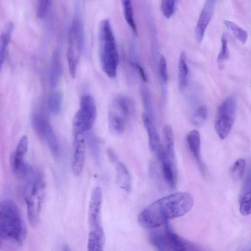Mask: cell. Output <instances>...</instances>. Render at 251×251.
I'll return each instance as SVG.
<instances>
[{
    "mask_svg": "<svg viewBox=\"0 0 251 251\" xmlns=\"http://www.w3.org/2000/svg\"><path fill=\"white\" fill-rule=\"evenodd\" d=\"M193 204L194 199L190 193H175L156 200L146 207L139 215L138 222L145 228H157L169 220L185 215Z\"/></svg>",
    "mask_w": 251,
    "mask_h": 251,
    "instance_id": "6da1fadb",
    "label": "cell"
},
{
    "mask_svg": "<svg viewBox=\"0 0 251 251\" xmlns=\"http://www.w3.org/2000/svg\"><path fill=\"white\" fill-rule=\"evenodd\" d=\"M26 229L19 207L12 200L4 199L0 205V243L6 242L22 246Z\"/></svg>",
    "mask_w": 251,
    "mask_h": 251,
    "instance_id": "7a4b0ae2",
    "label": "cell"
},
{
    "mask_svg": "<svg viewBox=\"0 0 251 251\" xmlns=\"http://www.w3.org/2000/svg\"><path fill=\"white\" fill-rule=\"evenodd\" d=\"M102 202V190L96 186L91 193L88 210L89 251H102L104 245L105 236L101 220Z\"/></svg>",
    "mask_w": 251,
    "mask_h": 251,
    "instance_id": "3957f363",
    "label": "cell"
},
{
    "mask_svg": "<svg viewBox=\"0 0 251 251\" xmlns=\"http://www.w3.org/2000/svg\"><path fill=\"white\" fill-rule=\"evenodd\" d=\"M25 189V201L27 217L31 226L36 227L40 215L46 193L44 177L40 172H30Z\"/></svg>",
    "mask_w": 251,
    "mask_h": 251,
    "instance_id": "277c9868",
    "label": "cell"
},
{
    "mask_svg": "<svg viewBox=\"0 0 251 251\" xmlns=\"http://www.w3.org/2000/svg\"><path fill=\"white\" fill-rule=\"evenodd\" d=\"M99 39L102 69L108 77L114 78L117 74L119 56L115 37L108 19L102 20L100 24Z\"/></svg>",
    "mask_w": 251,
    "mask_h": 251,
    "instance_id": "5b68a950",
    "label": "cell"
},
{
    "mask_svg": "<svg viewBox=\"0 0 251 251\" xmlns=\"http://www.w3.org/2000/svg\"><path fill=\"white\" fill-rule=\"evenodd\" d=\"M164 231H156L150 235L151 243L161 251H199L200 249L193 243L175 233L170 227L169 221L164 225Z\"/></svg>",
    "mask_w": 251,
    "mask_h": 251,
    "instance_id": "8992f818",
    "label": "cell"
},
{
    "mask_svg": "<svg viewBox=\"0 0 251 251\" xmlns=\"http://www.w3.org/2000/svg\"><path fill=\"white\" fill-rule=\"evenodd\" d=\"M84 40L83 28L80 21L74 19L70 24L68 33L67 52L69 70L72 77L75 78L82 53Z\"/></svg>",
    "mask_w": 251,
    "mask_h": 251,
    "instance_id": "52a82bcc",
    "label": "cell"
},
{
    "mask_svg": "<svg viewBox=\"0 0 251 251\" xmlns=\"http://www.w3.org/2000/svg\"><path fill=\"white\" fill-rule=\"evenodd\" d=\"M236 111V100L233 96L226 98L218 106L214 123L215 131L223 140L230 133L233 125Z\"/></svg>",
    "mask_w": 251,
    "mask_h": 251,
    "instance_id": "ba28073f",
    "label": "cell"
},
{
    "mask_svg": "<svg viewBox=\"0 0 251 251\" xmlns=\"http://www.w3.org/2000/svg\"><path fill=\"white\" fill-rule=\"evenodd\" d=\"M32 125L37 135L47 144L52 155L55 158H58L59 143L46 115L41 111L36 112L32 117Z\"/></svg>",
    "mask_w": 251,
    "mask_h": 251,
    "instance_id": "9c48e42d",
    "label": "cell"
},
{
    "mask_svg": "<svg viewBox=\"0 0 251 251\" xmlns=\"http://www.w3.org/2000/svg\"><path fill=\"white\" fill-rule=\"evenodd\" d=\"M97 116V107L93 97L89 94L83 95L80 107L73 120L74 131L84 133L93 127Z\"/></svg>",
    "mask_w": 251,
    "mask_h": 251,
    "instance_id": "30bf717a",
    "label": "cell"
},
{
    "mask_svg": "<svg viewBox=\"0 0 251 251\" xmlns=\"http://www.w3.org/2000/svg\"><path fill=\"white\" fill-rule=\"evenodd\" d=\"M28 145V138L23 135L20 139L15 151L10 157V166L13 172L19 178L26 177L31 169L24 161Z\"/></svg>",
    "mask_w": 251,
    "mask_h": 251,
    "instance_id": "8fae6325",
    "label": "cell"
},
{
    "mask_svg": "<svg viewBox=\"0 0 251 251\" xmlns=\"http://www.w3.org/2000/svg\"><path fill=\"white\" fill-rule=\"evenodd\" d=\"M142 119L148 133L150 149L158 160L160 161L167 156V154L154 126L153 119L145 112L142 114Z\"/></svg>",
    "mask_w": 251,
    "mask_h": 251,
    "instance_id": "7c38bea8",
    "label": "cell"
},
{
    "mask_svg": "<svg viewBox=\"0 0 251 251\" xmlns=\"http://www.w3.org/2000/svg\"><path fill=\"white\" fill-rule=\"evenodd\" d=\"M73 153L72 170L73 174L79 176L83 170L85 157V141L84 133L74 131Z\"/></svg>",
    "mask_w": 251,
    "mask_h": 251,
    "instance_id": "4fadbf2b",
    "label": "cell"
},
{
    "mask_svg": "<svg viewBox=\"0 0 251 251\" xmlns=\"http://www.w3.org/2000/svg\"><path fill=\"white\" fill-rule=\"evenodd\" d=\"M217 0H206L200 13L195 30L196 40L200 43L203 39L205 30L213 16Z\"/></svg>",
    "mask_w": 251,
    "mask_h": 251,
    "instance_id": "5bb4252c",
    "label": "cell"
},
{
    "mask_svg": "<svg viewBox=\"0 0 251 251\" xmlns=\"http://www.w3.org/2000/svg\"><path fill=\"white\" fill-rule=\"evenodd\" d=\"M129 120L120 110L110 106L108 114V127L114 135H121L124 131Z\"/></svg>",
    "mask_w": 251,
    "mask_h": 251,
    "instance_id": "9a60e30c",
    "label": "cell"
},
{
    "mask_svg": "<svg viewBox=\"0 0 251 251\" xmlns=\"http://www.w3.org/2000/svg\"><path fill=\"white\" fill-rule=\"evenodd\" d=\"M186 142L188 148L196 160L201 172L204 175L205 168L201 157V136L199 131L194 129L190 131L187 135Z\"/></svg>",
    "mask_w": 251,
    "mask_h": 251,
    "instance_id": "2e32d148",
    "label": "cell"
},
{
    "mask_svg": "<svg viewBox=\"0 0 251 251\" xmlns=\"http://www.w3.org/2000/svg\"><path fill=\"white\" fill-rule=\"evenodd\" d=\"M239 210L243 216L251 214V173L247 176L239 198Z\"/></svg>",
    "mask_w": 251,
    "mask_h": 251,
    "instance_id": "e0dca14e",
    "label": "cell"
},
{
    "mask_svg": "<svg viewBox=\"0 0 251 251\" xmlns=\"http://www.w3.org/2000/svg\"><path fill=\"white\" fill-rule=\"evenodd\" d=\"M116 183L121 189L127 192L130 191L131 178L130 174L125 165L119 162L116 166Z\"/></svg>",
    "mask_w": 251,
    "mask_h": 251,
    "instance_id": "ac0fdd59",
    "label": "cell"
},
{
    "mask_svg": "<svg viewBox=\"0 0 251 251\" xmlns=\"http://www.w3.org/2000/svg\"><path fill=\"white\" fill-rule=\"evenodd\" d=\"M62 74V65L60 55L58 50H55L52 56L50 70V82L52 87H55L59 81Z\"/></svg>",
    "mask_w": 251,
    "mask_h": 251,
    "instance_id": "d6986e66",
    "label": "cell"
},
{
    "mask_svg": "<svg viewBox=\"0 0 251 251\" xmlns=\"http://www.w3.org/2000/svg\"><path fill=\"white\" fill-rule=\"evenodd\" d=\"M189 69L186 62V55L184 51H182L179 55L178 63V78L179 87L183 90L188 83Z\"/></svg>",
    "mask_w": 251,
    "mask_h": 251,
    "instance_id": "ffe728a7",
    "label": "cell"
},
{
    "mask_svg": "<svg viewBox=\"0 0 251 251\" xmlns=\"http://www.w3.org/2000/svg\"><path fill=\"white\" fill-rule=\"evenodd\" d=\"M164 148L167 156L175 161L174 150V135L172 127L169 124L163 128Z\"/></svg>",
    "mask_w": 251,
    "mask_h": 251,
    "instance_id": "44dd1931",
    "label": "cell"
},
{
    "mask_svg": "<svg viewBox=\"0 0 251 251\" xmlns=\"http://www.w3.org/2000/svg\"><path fill=\"white\" fill-rule=\"evenodd\" d=\"M14 28V24L10 22L1 33L0 41V62L2 66L5 59L7 49Z\"/></svg>",
    "mask_w": 251,
    "mask_h": 251,
    "instance_id": "7402d4cb",
    "label": "cell"
},
{
    "mask_svg": "<svg viewBox=\"0 0 251 251\" xmlns=\"http://www.w3.org/2000/svg\"><path fill=\"white\" fill-rule=\"evenodd\" d=\"M124 17L126 23L136 35H137V26L134 21L131 0H121Z\"/></svg>",
    "mask_w": 251,
    "mask_h": 251,
    "instance_id": "603a6c76",
    "label": "cell"
},
{
    "mask_svg": "<svg viewBox=\"0 0 251 251\" xmlns=\"http://www.w3.org/2000/svg\"><path fill=\"white\" fill-rule=\"evenodd\" d=\"M224 24L242 44L246 42L248 34L246 30L230 21L225 20Z\"/></svg>",
    "mask_w": 251,
    "mask_h": 251,
    "instance_id": "cb8c5ba5",
    "label": "cell"
},
{
    "mask_svg": "<svg viewBox=\"0 0 251 251\" xmlns=\"http://www.w3.org/2000/svg\"><path fill=\"white\" fill-rule=\"evenodd\" d=\"M62 94L60 92L52 93L48 98L47 105L49 110L53 114L58 113L61 108Z\"/></svg>",
    "mask_w": 251,
    "mask_h": 251,
    "instance_id": "d4e9b609",
    "label": "cell"
},
{
    "mask_svg": "<svg viewBox=\"0 0 251 251\" xmlns=\"http://www.w3.org/2000/svg\"><path fill=\"white\" fill-rule=\"evenodd\" d=\"M246 162L244 159L240 158L236 160L230 169V174L232 177L238 180L243 176L245 171Z\"/></svg>",
    "mask_w": 251,
    "mask_h": 251,
    "instance_id": "484cf974",
    "label": "cell"
},
{
    "mask_svg": "<svg viewBox=\"0 0 251 251\" xmlns=\"http://www.w3.org/2000/svg\"><path fill=\"white\" fill-rule=\"evenodd\" d=\"M141 95L143 104L145 110V113L148 114L152 119H153V110L151 96L146 87L143 86L141 87Z\"/></svg>",
    "mask_w": 251,
    "mask_h": 251,
    "instance_id": "4316f807",
    "label": "cell"
},
{
    "mask_svg": "<svg viewBox=\"0 0 251 251\" xmlns=\"http://www.w3.org/2000/svg\"><path fill=\"white\" fill-rule=\"evenodd\" d=\"M208 110L205 105H201L198 107L193 115L192 122L196 126L201 125L207 119Z\"/></svg>",
    "mask_w": 251,
    "mask_h": 251,
    "instance_id": "83f0119b",
    "label": "cell"
},
{
    "mask_svg": "<svg viewBox=\"0 0 251 251\" xmlns=\"http://www.w3.org/2000/svg\"><path fill=\"white\" fill-rule=\"evenodd\" d=\"M229 57V50L227 38L225 34H223L221 37V47L219 51L217 61L219 63H222L227 59Z\"/></svg>",
    "mask_w": 251,
    "mask_h": 251,
    "instance_id": "f1b7e54d",
    "label": "cell"
},
{
    "mask_svg": "<svg viewBox=\"0 0 251 251\" xmlns=\"http://www.w3.org/2000/svg\"><path fill=\"white\" fill-rule=\"evenodd\" d=\"M176 0H161V10L164 16L167 19L173 15Z\"/></svg>",
    "mask_w": 251,
    "mask_h": 251,
    "instance_id": "f546056e",
    "label": "cell"
},
{
    "mask_svg": "<svg viewBox=\"0 0 251 251\" xmlns=\"http://www.w3.org/2000/svg\"><path fill=\"white\" fill-rule=\"evenodd\" d=\"M158 74L163 83H166L168 79L167 62L165 57L160 55L158 64Z\"/></svg>",
    "mask_w": 251,
    "mask_h": 251,
    "instance_id": "4dcf8cb0",
    "label": "cell"
},
{
    "mask_svg": "<svg viewBox=\"0 0 251 251\" xmlns=\"http://www.w3.org/2000/svg\"><path fill=\"white\" fill-rule=\"evenodd\" d=\"M50 1L51 0H39L37 8V15L39 18H44L48 13Z\"/></svg>",
    "mask_w": 251,
    "mask_h": 251,
    "instance_id": "1f68e13d",
    "label": "cell"
},
{
    "mask_svg": "<svg viewBox=\"0 0 251 251\" xmlns=\"http://www.w3.org/2000/svg\"><path fill=\"white\" fill-rule=\"evenodd\" d=\"M130 64L135 69H136L143 81L146 82L148 80L147 77L146 73L142 66L140 65L139 63L134 62H131Z\"/></svg>",
    "mask_w": 251,
    "mask_h": 251,
    "instance_id": "d6a6232c",
    "label": "cell"
},
{
    "mask_svg": "<svg viewBox=\"0 0 251 251\" xmlns=\"http://www.w3.org/2000/svg\"><path fill=\"white\" fill-rule=\"evenodd\" d=\"M107 154L111 161L112 162H116L117 161V157L112 150L108 149L107 150Z\"/></svg>",
    "mask_w": 251,
    "mask_h": 251,
    "instance_id": "836d02e7",
    "label": "cell"
}]
</instances>
